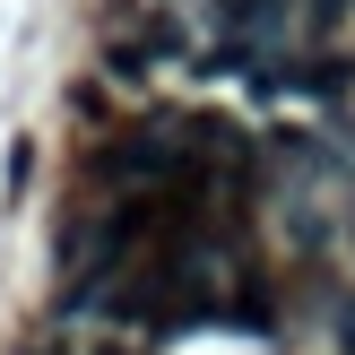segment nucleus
Listing matches in <instances>:
<instances>
[{
	"instance_id": "nucleus-3",
	"label": "nucleus",
	"mask_w": 355,
	"mask_h": 355,
	"mask_svg": "<svg viewBox=\"0 0 355 355\" xmlns=\"http://www.w3.org/2000/svg\"><path fill=\"white\" fill-rule=\"evenodd\" d=\"M35 182V139H9V200Z\"/></svg>"
},
{
	"instance_id": "nucleus-2",
	"label": "nucleus",
	"mask_w": 355,
	"mask_h": 355,
	"mask_svg": "<svg viewBox=\"0 0 355 355\" xmlns=\"http://www.w3.org/2000/svg\"><path fill=\"white\" fill-rule=\"evenodd\" d=\"M225 26H234L243 44H277V35H286V0H225Z\"/></svg>"
},
{
	"instance_id": "nucleus-1",
	"label": "nucleus",
	"mask_w": 355,
	"mask_h": 355,
	"mask_svg": "<svg viewBox=\"0 0 355 355\" xmlns=\"http://www.w3.org/2000/svg\"><path fill=\"white\" fill-rule=\"evenodd\" d=\"M173 156H182V148H173L165 130H130V139H113V148L96 156V173H104V182H139V173H165Z\"/></svg>"
},
{
	"instance_id": "nucleus-4",
	"label": "nucleus",
	"mask_w": 355,
	"mask_h": 355,
	"mask_svg": "<svg viewBox=\"0 0 355 355\" xmlns=\"http://www.w3.org/2000/svg\"><path fill=\"white\" fill-rule=\"evenodd\" d=\"M338 355H355V304H338Z\"/></svg>"
}]
</instances>
